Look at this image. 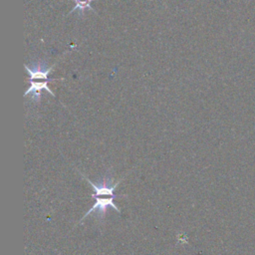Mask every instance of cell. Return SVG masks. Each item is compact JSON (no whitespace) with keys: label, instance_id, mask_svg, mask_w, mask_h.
Returning a JSON list of instances; mask_svg holds the SVG:
<instances>
[{"label":"cell","instance_id":"2","mask_svg":"<svg viewBox=\"0 0 255 255\" xmlns=\"http://www.w3.org/2000/svg\"><path fill=\"white\" fill-rule=\"evenodd\" d=\"M54 66H55V64L52 65L51 67H48L46 65V62H44V61H37L36 63H34L32 65L31 68L27 65H24L26 71L29 74V81L51 80V79H48V75L51 73Z\"/></svg>","mask_w":255,"mask_h":255},{"label":"cell","instance_id":"1","mask_svg":"<svg viewBox=\"0 0 255 255\" xmlns=\"http://www.w3.org/2000/svg\"><path fill=\"white\" fill-rule=\"evenodd\" d=\"M85 180H86L92 186V188L95 192V194L92 195V198L95 199L96 203L91 207V209L89 211H87L86 214L83 216L82 219H85L88 215H90L91 213L96 212V211H97L98 215L102 219H104L109 206L113 207L118 213L121 212V210L118 208V206L114 204V200L117 198L114 195V192H115L116 188L119 186L120 182L113 184V179H103L100 183L94 184L87 178H85Z\"/></svg>","mask_w":255,"mask_h":255},{"label":"cell","instance_id":"3","mask_svg":"<svg viewBox=\"0 0 255 255\" xmlns=\"http://www.w3.org/2000/svg\"><path fill=\"white\" fill-rule=\"evenodd\" d=\"M51 81H54V79H51V80H47V81H40V82H37V81H29L30 83V87L29 89L24 93V97L28 96L29 94H32V100L35 101V102H40L41 100V93L43 90L47 91L48 93H50L52 96H55L54 93L50 90V88L48 87V83L51 82Z\"/></svg>","mask_w":255,"mask_h":255},{"label":"cell","instance_id":"4","mask_svg":"<svg viewBox=\"0 0 255 255\" xmlns=\"http://www.w3.org/2000/svg\"><path fill=\"white\" fill-rule=\"evenodd\" d=\"M74 1H75L76 5H75V7L71 10L70 13L75 12L76 10H79V11H80V14L83 15L84 12H85V10H87V9H90V10L95 11V10L91 7V3L93 2V0H74Z\"/></svg>","mask_w":255,"mask_h":255}]
</instances>
